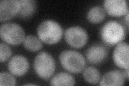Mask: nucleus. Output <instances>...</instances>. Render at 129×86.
<instances>
[{
	"label": "nucleus",
	"instance_id": "15",
	"mask_svg": "<svg viewBox=\"0 0 129 86\" xmlns=\"http://www.w3.org/2000/svg\"><path fill=\"white\" fill-rule=\"evenodd\" d=\"M106 11L100 6L92 7L87 13V17L90 23L98 24L102 22L106 18Z\"/></svg>",
	"mask_w": 129,
	"mask_h": 86
},
{
	"label": "nucleus",
	"instance_id": "4",
	"mask_svg": "<svg viewBox=\"0 0 129 86\" xmlns=\"http://www.w3.org/2000/svg\"><path fill=\"white\" fill-rule=\"evenodd\" d=\"M59 61L66 71L79 73L84 69L86 59L80 53L73 50H64L59 55Z\"/></svg>",
	"mask_w": 129,
	"mask_h": 86
},
{
	"label": "nucleus",
	"instance_id": "22",
	"mask_svg": "<svg viewBox=\"0 0 129 86\" xmlns=\"http://www.w3.org/2000/svg\"><path fill=\"white\" fill-rule=\"evenodd\" d=\"M36 85V84H31V83H29V84H24V85Z\"/></svg>",
	"mask_w": 129,
	"mask_h": 86
},
{
	"label": "nucleus",
	"instance_id": "12",
	"mask_svg": "<svg viewBox=\"0 0 129 86\" xmlns=\"http://www.w3.org/2000/svg\"><path fill=\"white\" fill-rule=\"evenodd\" d=\"M124 72L119 70H112L106 73L100 80V85L121 86L125 80Z\"/></svg>",
	"mask_w": 129,
	"mask_h": 86
},
{
	"label": "nucleus",
	"instance_id": "18",
	"mask_svg": "<svg viewBox=\"0 0 129 86\" xmlns=\"http://www.w3.org/2000/svg\"><path fill=\"white\" fill-rule=\"evenodd\" d=\"M16 80L10 74L7 72L0 73V85H15Z\"/></svg>",
	"mask_w": 129,
	"mask_h": 86
},
{
	"label": "nucleus",
	"instance_id": "5",
	"mask_svg": "<svg viewBox=\"0 0 129 86\" xmlns=\"http://www.w3.org/2000/svg\"><path fill=\"white\" fill-rule=\"evenodd\" d=\"M0 36L3 42L14 46L21 44L25 38L23 28L15 23L2 24L0 28Z\"/></svg>",
	"mask_w": 129,
	"mask_h": 86
},
{
	"label": "nucleus",
	"instance_id": "19",
	"mask_svg": "<svg viewBox=\"0 0 129 86\" xmlns=\"http://www.w3.org/2000/svg\"><path fill=\"white\" fill-rule=\"evenodd\" d=\"M11 55V50L7 45L3 43L0 45V61L1 63L5 62L9 59Z\"/></svg>",
	"mask_w": 129,
	"mask_h": 86
},
{
	"label": "nucleus",
	"instance_id": "14",
	"mask_svg": "<svg viewBox=\"0 0 129 86\" xmlns=\"http://www.w3.org/2000/svg\"><path fill=\"white\" fill-rule=\"evenodd\" d=\"M75 81L70 74L66 72H60L55 74L50 81L52 85H74Z\"/></svg>",
	"mask_w": 129,
	"mask_h": 86
},
{
	"label": "nucleus",
	"instance_id": "6",
	"mask_svg": "<svg viewBox=\"0 0 129 86\" xmlns=\"http://www.w3.org/2000/svg\"><path fill=\"white\" fill-rule=\"evenodd\" d=\"M64 38L70 46L75 48H80L85 46L88 40L86 31L78 26L67 28L64 32Z\"/></svg>",
	"mask_w": 129,
	"mask_h": 86
},
{
	"label": "nucleus",
	"instance_id": "2",
	"mask_svg": "<svg viewBox=\"0 0 129 86\" xmlns=\"http://www.w3.org/2000/svg\"><path fill=\"white\" fill-rule=\"evenodd\" d=\"M100 35L104 43L112 46L122 42L125 38L126 32L122 24L115 20H110L102 27Z\"/></svg>",
	"mask_w": 129,
	"mask_h": 86
},
{
	"label": "nucleus",
	"instance_id": "21",
	"mask_svg": "<svg viewBox=\"0 0 129 86\" xmlns=\"http://www.w3.org/2000/svg\"><path fill=\"white\" fill-rule=\"evenodd\" d=\"M128 16H129V15H128V13L126 15V17H125V22H126L127 26H128Z\"/></svg>",
	"mask_w": 129,
	"mask_h": 86
},
{
	"label": "nucleus",
	"instance_id": "17",
	"mask_svg": "<svg viewBox=\"0 0 129 86\" xmlns=\"http://www.w3.org/2000/svg\"><path fill=\"white\" fill-rule=\"evenodd\" d=\"M83 78L90 84H96L100 80V72L96 67L89 66L87 67L83 73Z\"/></svg>",
	"mask_w": 129,
	"mask_h": 86
},
{
	"label": "nucleus",
	"instance_id": "20",
	"mask_svg": "<svg viewBox=\"0 0 129 86\" xmlns=\"http://www.w3.org/2000/svg\"><path fill=\"white\" fill-rule=\"evenodd\" d=\"M125 69V71L124 72V74L125 75V77H126V79H128V75H129V73H128V68H126V69Z\"/></svg>",
	"mask_w": 129,
	"mask_h": 86
},
{
	"label": "nucleus",
	"instance_id": "8",
	"mask_svg": "<svg viewBox=\"0 0 129 86\" xmlns=\"http://www.w3.org/2000/svg\"><path fill=\"white\" fill-rule=\"evenodd\" d=\"M29 67L27 59L22 55H15L10 59L8 64V68L12 74L22 76L25 75Z\"/></svg>",
	"mask_w": 129,
	"mask_h": 86
},
{
	"label": "nucleus",
	"instance_id": "3",
	"mask_svg": "<svg viewBox=\"0 0 129 86\" xmlns=\"http://www.w3.org/2000/svg\"><path fill=\"white\" fill-rule=\"evenodd\" d=\"M34 70L40 78L49 79L55 71V63L52 56L46 51L39 53L34 62Z\"/></svg>",
	"mask_w": 129,
	"mask_h": 86
},
{
	"label": "nucleus",
	"instance_id": "16",
	"mask_svg": "<svg viewBox=\"0 0 129 86\" xmlns=\"http://www.w3.org/2000/svg\"><path fill=\"white\" fill-rule=\"evenodd\" d=\"M23 46L26 50L31 52H36L42 48V41L33 35L27 36L23 41Z\"/></svg>",
	"mask_w": 129,
	"mask_h": 86
},
{
	"label": "nucleus",
	"instance_id": "13",
	"mask_svg": "<svg viewBox=\"0 0 129 86\" xmlns=\"http://www.w3.org/2000/svg\"><path fill=\"white\" fill-rule=\"evenodd\" d=\"M20 10L17 16L26 19L31 17L37 9L36 1L34 0H19Z\"/></svg>",
	"mask_w": 129,
	"mask_h": 86
},
{
	"label": "nucleus",
	"instance_id": "10",
	"mask_svg": "<svg viewBox=\"0 0 129 86\" xmlns=\"http://www.w3.org/2000/svg\"><path fill=\"white\" fill-rule=\"evenodd\" d=\"M104 7L109 15L115 17L128 13L127 2L125 0H106L104 1Z\"/></svg>",
	"mask_w": 129,
	"mask_h": 86
},
{
	"label": "nucleus",
	"instance_id": "7",
	"mask_svg": "<svg viewBox=\"0 0 129 86\" xmlns=\"http://www.w3.org/2000/svg\"><path fill=\"white\" fill-rule=\"evenodd\" d=\"M17 0H2L0 2V20L1 22L10 20L17 16L20 10Z\"/></svg>",
	"mask_w": 129,
	"mask_h": 86
},
{
	"label": "nucleus",
	"instance_id": "9",
	"mask_svg": "<svg viewBox=\"0 0 129 86\" xmlns=\"http://www.w3.org/2000/svg\"><path fill=\"white\" fill-rule=\"evenodd\" d=\"M129 46L127 43L120 42L117 44L114 52L113 60L117 66L126 69L128 68Z\"/></svg>",
	"mask_w": 129,
	"mask_h": 86
},
{
	"label": "nucleus",
	"instance_id": "1",
	"mask_svg": "<svg viewBox=\"0 0 129 86\" xmlns=\"http://www.w3.org/2000/svg\"><path fill=\"white\" fill-rule=\"evenodd\" d=\"M38 38L47 45H54L61 40L63 35L61 26L53 20H45L38 25L37 29Z\"/></svg>",
	"mask_w": 129,
	"mask_h": 86
},
{
	"label": "nucleus",
	"instance_id": "11",
	"mask_svg": "<svg viewBox=\"0 0 129 86\" xmlns=\"http://www.w3.org/2000/svg\"><path fill=\"white\" fill-rule=\"evenodd\" d=\"M86 56L89 63L92 64H100L107 58V48L102 44L92 45L86 51Z\"/></svg>",
	"mask_w": 129,
	"mask_h": 86
}]
</instances>
